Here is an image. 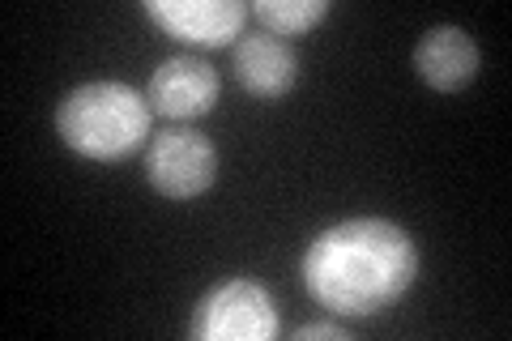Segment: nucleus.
I'll use <instances>...</instances> for the list:
<instances>
[{
	"label": "nucleus",
	"mask_w": 512,
	"mask_h": 341,
	"mask_svg": "<svg viewBox=\"0 0 512 341\" xmlns=\"http://www.w3.org/2000/svg\"><path fill=\"white\" fill-rule=\"evenodd\" d=\"M419 273L414 239L389 218H350L312 239L303 282L338 316H376L410 290Z\"/></svg>",
	"instance_id": "1"
},
{
	"label": "nucleus",
	"mask_w": 512,
	"mask_h": 341,
	"mask_svg": "<svg viewBox=\"0 0 512 341\" xmlns=\"http://www.w3.org/2000/svg\"><path fill=\"white\" fill-rule=\"evenodd\" d=\"M150 111V99L124 81H86L56 107V133L82 158L116 162L150 137Z\"/></svg>",
	"instance_id": "2"
},
{
	"label": "nucleus",
	"mask_w": 512,
	"mask_h": 341,
	"mask_svg": "<svg viewBox=\"0 0 512 341\" xmlns=\"http://www.w3.org/2000/svg\"><path fill=\"white\" fill-rule=\"evenodd\" d=\"M188 333L197 341H269L278 333V307L261 282L231 278L201 295Z\"/></svg>",
	"instance_id": "3"
},
{
	"label": "nucleus",
	"mask_w": 512,
	"mask_h": 341,
	"mask_svg": "<svg viewBox=\"0 0 512 341\" xmlns=\"http://www.w3.org/2000/svg\"><path fill=\"white\" fill-rule=\"evenodd\" d=\"M218 175V150L214 141L188 124H175L154 133L146 154V180L171 201H192L214 184Z\"/></svg>",
	"instance_id": "4"
},
{
	"label": "nucleus",
	"mask_w": 512,
	"mask_h": 341,
	"mask_svg": "<svg viewBox=\"0 0 512 341\" xmlns=\"http://www.w3.org/2000/svg\"><path fill=\"white\" fill-rule=\"evenodd\" d=\"M218 103V73L201 56H171L150 77V107L167 120H197Z\"/></svg>",
	"instance_id": "5"
},
{
	"label": "nucleus",
	"mask_w": 512,
	"mask_h": 341,
	"mask_svg": "<svg viewBox=\"0 0 512 341\" xmlns=\"http://www.w3.org/2000/svg\"><path fill=\"white\" fill-rule=\"evenodd\" d=\"M146 13L171 39L222 47L239 35L248 5H239V0H146Z\"/></svg>",
	"instance_id": "6"
},
{
	"label": "nucleus",
	"mask_w": 512,
	"mask_h": 341,
	"mask_svg": "<svg viewBox=\"0 0 512 341\" xmlns=\"http://www.w3.org/2000/svg\"><path fill=\"white\" fill-rule=\"evenodd\" d=\"M414 73L431 90H461L478 77V43L461 26H436L427 30L414 47Z\"/></svg>",
	"instance_id": "7"
},
{
	"label": "nucleus",
	"mask_w": 512,
	"mask_h": 341,
	"mask_svg": "<svg viewBox=\"0 0 512 341\" xmlns=\"http://www.w3.org/2000/svg\"><path fill=\"white\" fill-rule=\"evenodd\" d=\"M235 77L239 86L256 99H282L299 77V60L291 52V43L278 35H244L235 43Z\"/></svg>",
	"instance_id": "8"
},
{
	"label": "nucleus",
	"mask_w": 512,
	"mask_h": 341,
	"mask_svg": "<svg viewBox=\"0 0 512 341\" xmlns=\"http://www.w3.org/2000/svg\"><path fill=\"white\" fill-rule=\"evenodd\" d=\"M256 22L265 26V35H303L320 18H329V0H256L252 5Z\"/></svg>",
	"instance_id": "9"
},
{
	"label": "nucleus",
	"mask_w": 512,
	"mask_h": 341,
	"mask_svg": "<svg viewBox=\"0 0 512 341\" xmlns=\"http://www.w3.org/2000/svg\"><path fill=\"white\" fill-rule=\"evenodd\" d=\"M299 341H308V337H333V341H342L346 337V329H338V324H325V320H320V324H303V329L295 333Z\"/></svg>",
	"instance_id": "10"
}]
</instances>
